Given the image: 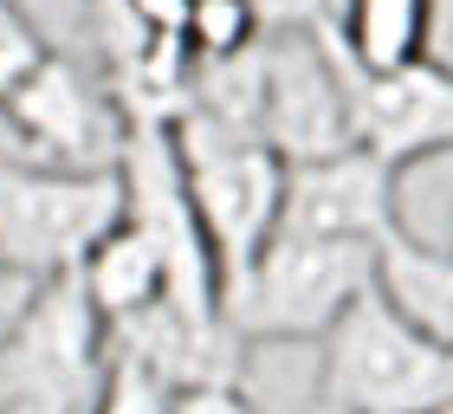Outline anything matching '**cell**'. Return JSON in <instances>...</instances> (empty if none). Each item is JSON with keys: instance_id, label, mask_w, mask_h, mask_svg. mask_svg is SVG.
<instances>
[{"instance_id": "cell-1", "label": "cell", "mask_w": 453, "mask_h": 414, "mask_svg": "<svg viewBox=\"0 0 453 414\" xmlns=\"http://www.w3.org/2000/svg\"><path fill=\"white\" fill-rule=\"evenodd\" d=\"M169 142H175L188 207L201 220V240L214 253L220 298H226L240 292V279L253 272V259L265 253V240L285 220V156L253 136H226L195 111H181L169 123Z\"/></svg>"}, {"instance_id": "cell-2", "label": "cell", "mask_w": 453, "mask_h": 414, "mask_svg": "<svg viewBox=\"0 0 453 414\" xmlns=\"http://www.w3.org/2000/svg\"><path fill=\"white\" fill-rule=\"evenodd\" d=\"M376 253L382 246L311 240L279 226L240 292L220 298V324L240 343H324L331 324L376 285Z\"/></svg>"}, {"instance_id": "cell-3", "label": "cell", "mask_w": 453, "mask_h": 414, "mask_svg": "<svg viewBox=\"0 0 453 414\" xmlns=\"http://www.w3.org/2000/svg\"><path fill=\"white\" fill-rule=\"evenodd\" d=\"M318 402L349 414H453V356L427 343L376 285L318 343Z\"/></svg>"}, {"instance_id": "cell-4", "label": "cell", "mask_w": 453, "mask_h": 414, "mask_svg": "<svg viewBox=\"0 0 453 414\" xmlns=\"http://www.w3.org/2000/svg\"><path fill=\"white\" fill-rule=\"evenodd\" d=\"M123 220V175H72L0 142V265L65 279Z\"/></svg>"}, {"instance_id": "cell-5", "label": "cell", "mask_w": 453, "mask_h": 414, "mask_svg": "<svg viewBox=\"0 0 453 414\" xmlns=\"http://www.w3.org/2000/svg\"><path fill=\"white\" fill-rule=\"evenodd\" d=\"M136 123L123 117L117 91L97 72L72 65L65 52H52L27 85L0 97V142L27 162L72 175H117L123 150H130Z\"/></svg>"}, {"instance_id": "cell-6", "label": "cell", "mask_w": 453, "mask_h": 414, "mask_svg": "<svg viewBox=\"0 0 453 414\" xmlns=\"http://www.w3.org/2000/svg\"><path fill=\"white\" fill-rule=\"evenodd\" d=\"M265 65V111H259V142L298 162H324L357 150V123H349V58L337 33L311 19V27H265L259 39Z\"/></svg>"}, {"instance_id": "cell-7", "label": "cell", "mask_w": 453, "mask_h": 414, "mask_svg": "<svg viewBox=\"0 0 453 414\" xmlns=\"http://www.w3.org/2000/svg\"><path fill=\"white\" fill-rule=\"evenodd\" d=\"M111 363V330L78 272L46 279L27 330L0 349V414H91Z\"/></svg>"}, {"instance_id": "cell-8", "label": "cell", "mask_w": 453, "mask_h": 414, "mask_svg": "<svg viewBox=\"0 0 453 414\" xmlns=\"http://www.w3.org/2000/svg\"><path fill=\"white\" fill-rule=\"evenodd\" d=\"M402 175L376 162L369 150H343L324 162H298L285 169V234H311V240H357V246H388L402 226L395 207Z\"/></svg>"}, {"instance_id": "cell-9", "label": "cell", "mask_w": 453, "mask_h": 414, "mask_svg": "<svg viewBox=\"0 0 453 414\" xmlns=\"http://www.w3.org/2000/svg\"><path fill=\"white\" fill-rule=\"evenodd\" d=\"M349 123H357V150L408 175L415 162L453 150V72L434 58L382 78L349 65Z\"/></svg>"}, {"instance_id": "cell-10", "label": "cell", "mask_w": 453, "mask_h": 414, "mask_svg": "<svg viewBox=\"0 0 453 414\" xmlns=\"http://www.w3.org/2000/svg\"><path fill=\"white\" fill-rule=\"evenodd\" d=\"M78 285H85L91 310L104 318V330L130 324V318H142V310H156V304H169V265H162L156 240L142 234L130 214L91 246V259L78 265Z\"/></svg>"}, {"instance_id": "cell-11", "label": "cell", "mask_w": 453, "mask_h": 414, "mask_svg": "<svg viewBox=\"0 0 453 414\" xmlns=\"http://www.w3.org/2000/svg\"><path fill=\"white\" fill-rule=\"evenodd\" d=\"M376 292L453 356V246H427L415 234H395L376 253Z\"/></svg>"}, {"instance_id": "cell-12", "label": "cell", "mask_w": 453, "mask_h": 414, "mask_svg": "<svg viewBox=\"0 0 453 414\" xmlns=\"http://www.w3.org/2000/svg\"><path fill=\"white\" fill-rule=\"evenodd\" d=\"M434 13H441V0H343L337 46H343L349 65L369 72V78L427 65V46H434Z\"/></svg>"}, {"instance_id": "cell-13", "label": "cell", "mask_w": 453, "mask_h": 414, "mask_svg": "<svg viewBox=\"0 0 453 414\" xmlns=\"http://www.w3.org/2000/svg\"><path fill=\"white\" fill-rule=\"evenodd\" d=\"M188 58L195 65H214V58H240L265 39V13L259 0H188Z\"/></svg>"}, {"instance_id": "cell-14", "label": "cell", "mask_w": 453, "mask_h": 414, "mask_svg": "<svg viewBox=\"0 0 453 414\" xmlns=\"http://www.w3.org/2000/svg\"><path fill=\"white\" fill-rule=\"evenodd\" d=\"M175 395H181V388H175L169 376H156L142 356H130V349H111L91 414H169Z\"/></svg>"}, {"instance_id": "cell-15", "label": "cell", "mask_w": 453, "mask_h": 414, "mask_svg": "<svg viewBox=\"0 0 453 414\" xmlns=\"http://www.w3.org/2000/svg\"><path fill=\"white\" fill-rule=\"evenodd\" d=\"M52 58L46 33L27 19V7L19 0H0V97H7L13 85H27V78Z\"/></svg>"}, {"instance_id": "cell-16", "label": "cell", "mask_w": 453, "mask_h": 414, "mask_svg": "<svg viewBox=\"0 0 453 414\" xmlns=\"http://www.w3.org/2000/svg\"><path fill=\"white\" fill-rule=\"evenodd\" d=\"M39 292H46V279L19 272V265H0V349H7V343L19 337V330H27V318H33Z\"/></svg>"}, {"instance_id": "cell-17", "label": "cell", "mask_w": 453, "mask_h": 414, "mask_svg": "<svg viewBox=\"0 0 453 414\" xmlns=\"http://www.w3.org/2000/svg\"><path fill=\"white\" fill-rule=\"evenodd\" d=\"M169 414H253V402L240 395V382H195L175 395Z\"/></svg>"}, {"instance_id": "cell-18", "label": "cell", "mask_w": 453, "mask_h": 414, "mask_svg": "<svg viewBox=\"0 0 453 414\" xmlns=\"http://www.w3.org/2000/svg\"><path fill=\"white\" fill-rule=\"evenodd\" d=\"M311 414H349V408H324V402H318V408H311Z\"/></svg>"}]
</instances>
